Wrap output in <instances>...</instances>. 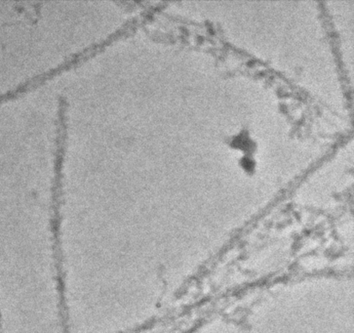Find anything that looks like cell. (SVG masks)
<instances>
[{
    "instance_id": "obj_1",
    "label": "cell",
    "mask_w": 354,
    "mask_h": 333,
    "mask_svg": "<svg viewBox=\"0 0 354 333\" xmlns=\"http://www.w3.org/2000/svg\"><path fill=\"white\" fill-rule=\"evenodd\" d=\"M134 24H136V21L135 20L133 21V22L126 24V25L121 27L120 30L109 35L106 39L101 40V42H97V44L90 45L89 47H86V48L83 49L82 51H80L78 53L73 55L70 58L66 59L65 62L57 66L56 68L51 69V70L45 71L44 73H40L37 77L33 78L30 82H26L23 87H19L13 93L18 94L20 93V92L27 91V90L30 89V88L44 84L47 80L56 77V75L61 73L62 71L70 70L71 68L77 65V64L83 63V62L88 60L90 57H93L94 55L103 51L106 47L109 46V45L115 42V40L120 39V37H122L126 33H129L132 28H134Z\"/></svg>"
}]
</instances>
